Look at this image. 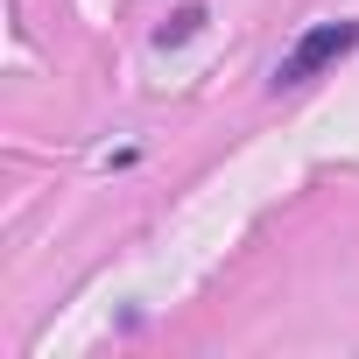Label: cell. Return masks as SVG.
Returning a JSON list of instances; mask_svg holds the SVG:
<instances>
[{"mask_svg": "<svg viewBox=\"0 0 359 359\" xmlns=\"http://www.w3.org/2000/svg\"><path fill=\"white\" fill-rule=\"evenodd\" d=\"M352 50H359V22H317V29H303L296 50L275 64V85H310L317 71H331V64L352 57Z\"/></svg>", "mask_w": 359, "mask_h": 359, "instance_id": "obj_1", "label": "cell"}, {"mask_svg": "<svg viewBox=\"0 0 359 359\" xmlns=\"http://www.w3.org/2000/svg\"><path fill=\"white\" fill-rule=\"evenodd\" d=\"M198 22H205V8H176V15L155 29V50H169V43H191V36H198Z\"/></svg>", "mask_w": 359, "mask_h": 359, "instance_id": "obj_2", "label": "cell"}]
</instances>
